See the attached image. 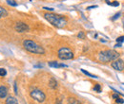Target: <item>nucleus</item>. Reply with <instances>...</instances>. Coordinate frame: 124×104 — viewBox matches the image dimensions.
Segmentation results:
<instances>
[{
	"instance_id": "obj_1",
	"label": "nucleus",
	"mask_w": 124,
	"mask_h": 104,
	"mask_svg": "<svg viewBox=\"0 0 124 104\" xmlns=\"http://www.w3.org/2000/svg\"><path fill=\"white\" fill-rule=\"evenodd\" d=\"M44 17L49 23H51L54 27L62 29L67 25V20L62 16V15L54 14V13H50L47 12L44 14Z\"/></svg>"
},
{
	"instance_id": "obj_2",
	"label": "nucleus",
	"mask_w": 124,
	"mask_h": 104,
	"mask_svg": "<svg viewBox=\"0 0 124 104\" xmlns=\"http://www.w3.org/2000/svg\"><path fill=\"white\" fill-rule=\"evenodd\" d=\"M23 46L27 51L33 54H39V55L45 54V49L41 45H39L31 40H25L23 42Z\"/></svg>"
},
{
	"instance_id": "obj_3",
	"label": "nucleus",
	"mask_w": 124,
	"mask_h": 104,
	"mask_svg": "<svg viewBox=\"0 0 124 104\" xmlns=\"http://www.w3.org/2000/svg\"><path fill=\"white\" fill-rule=\"evenodd\" d=\"M120 56V54L118 52H116V50H105V51H101L98 55V60L102 62H109L118 59Z\"/></svg>"
},
{
	"instance_id": "obj_4",
	"label": "nucleus",
	"mask_w": 124,
	"mask_h": 104,
	"mask_svg": "<svg viewBox=\"0 0 124 104\" xmlns=\"http://www.w3.org/2000/svg\"><path fill=\"white\" fill-rule=\"evenodd\" d=\"M57 56H58L59 59L63 60V61H65V60H71L74 58V53L68 47H61L58 50V52H57Z\"/></svg>"
},
{
	"instance_id": "obj_5",
	"label": "nucleus",
	"mask_w": 124,
	"mask_h": 104,
	"mask_svg": "<svg viewBox=\"0 0 124 104\" xmlns=\"http://www.w3.org/2000/svg\"><path fill=\"white\" fill-rule=\"evenodd\" d=\"M30 95H31V98H32L34 100H36L37 102H43V101L45 100V98H46L45 94L39 89H33L31 92Z\"/></svg>"
},
{
	"instance_id": "obj_6",
	"label": "nucleus",
	"mask_w": 124,
	"mask_h": 104,
	"mask_svg": "<svg viewBox=\"0 0 124 104\" xmlns=\"http://www.w3.org/2000/svg\"><path fill=\"white\" fill-rule=\"evenodd\" d=\"M112 67L116 71H122L124 69V61L121 59L115 60L112 62Z\"/></svg>"
},
{
	"instance_id": "obj_7",
	"label": "nucleus",
	"mask_w": 124,
	"mask_h": 104,
	"mask_svg": "<svg viewBox=\"0 0 124 104\" xmlns=\"http://www.w3.org/2000/svg\"><path fill=\"white\" fill-rule=\"evenodd\" d=\"M15 30L17 32H25V31L29 30V26L23 22H17L15 26Z\"/></svg>"
},
{
	"instance_id": "obj_8",
	"label": "nucleus",
	"mask_w": 124,
	"mask_h": 104,
	"mask_svg": "<svg viewBox=\"0 0 124 104\" xmlns=\"http://www.w3.org/2000/svg\"><path fill=\"white\" fill-rule=\"evenodd\" d=\"M49 66L51 67H54V68H58V67H67L66 64L64 63H58L56 61H49Z\"/></svg>"
},
{
	"instance_id": "obj_9",
	"label": "nucleus",
	"mask_w": 124,
	"mask_h": 104,
	"mask_svg": "<svg viewBox=\"0 0 124 104\" xmlns=\"http://www.w3.org/2000/svg\"><path fill=\"white\" fill-rule=\"evenodd\" d=\"M8 95V88L6 86H0V98H6Z\"/></svg>"
},
{
	"instance_id": "obj_10",
	"label": "nucleus",
	"mask_w": 124,
	"mask_h": 104,
	"mask_svg": "<svg viewBox=\"0 0 124 104\" xmlns=\"http://www.w3.org/2000/svg\"><path fill=\"white\" fill-rule=\"evenodd\" d=\"M6 104H18V101H17V99H16L15 97L10 96L6 99Z\"/></svg>"
},
{
	"instance_id": "obj_11",
	"label": "nucleus",
	"mask_w": 124,
	"mask_h": 104,
	"mask_svg": "<svg viewBox=\"0 0 124 104\" xmlns=\"http://www.w3.org/2000/svg\"><path fill=\"white\" fill-rule=\"evenodd\" d=\"M49 86H50L51 88H53V89L57 88V82H56V80H55L54 78H52V79L50 80V81H49Z\"/></svg>"
},
{
	"instance_id": "obj_12",
	"label": "nucleus",
	"mask_w": 124,
	"mask_h": 104,
	"mask_svg": "<svg viewBox=\"0 0 124 104\" xmlns=\"http://www.w3.org/2000/svg\"><path fill=\"white\" fill-rule=\"evenodd\" d=\"M7 15H8V12H7L4 8L0 7V19L3 18V17H6Z\"/></svg>"
},
{
	"instance_id": "obj_13",
	"label": "nucleus",
	"mask_w": 124,
	"mask_h": 104,
	"mask_svg": "<svg viewBox=\"0 0 124 104\" xmlns=\"http://www.w3.org/2000/svg\"><path fill=\"white\" fill-rule=\"evenodd\" d=\"M68 104H81V103H80V101H78V99H76V98H69Z\"/></svg>"
},
{
	"instance_id": "obj_14",
	"label": "nucleus",
	"mask_w": 124,
	"mask_h": 104,
	"mask_svg": "<svg viewBox=\"0 0 124 104\" xmlns=\"http://www.w3.org/2000/svg\"><path fill=\"white\" fill-rule=\"evenodd\" d=\"M81 72H82V73H84L85 75H87V76H89V77H91V78H93V79H96V78H97L95 75L91 74V73H89L88 71H86V70H84V69H81Z\"/></svg>"
},
{
	"instance_id": "obj_15",
	"label": "nucleus",
	"mask_w": 124,
	"mask_h": 104,
	"mask_svg": "<svg viewBox=\"0 0 124 104\" xmlns=\"http://www.w3.org/2000/svg\"><path fill=\"white\" fill-rule=\"evenodd\" d=\"M93 90L96 93H101V86H100V84H95L94 87H93Z\"/></svg>"
},
{
	"instance_id": "obj_16",
	"label": "nucleus",
	"mask_w": 124,
	"mask_h": 104,
	"mask_svg": "<svg viewBox=\"0 0 124 104\" xmlns=\"http://www.w3.org/2000/svg\"><path fill=\"white\" fill-rule=\"evenodd\" d=\"M7 4L10 5V6H13V7H16L17 6V3L14 0H7Z\"/></svg>"
},
{
	"instance_id": "obj_17",
	"label": "nucleus",
	"mask_w": 124,
	"mask_h": 104,
	"mask_svg": "<svg viewBox=\"0 0 124 104\" xmlns=\"http://www.w3.org/2000/svg\"><path fill=\"white\" fill-rule=\"evenodd\" d=\"M107 4L108 5H112V6H115V7L119 6V2H117V1H114V2H109V1H107Z\"/></svg>"
},
{
	"instance_id": "obj_18",
	"label": "nucleus",
	"mask_w": 124,
	"mask_h": 104,
	"mask_svg": "<svg viewBox=\"0 0 124 104\" xmlns=\"http://www.w3.org/2000/svg\"><path fill=\"white\" fill-rule=\"evenodd\" d=\"M6 75H7L6 69H4V68H0V76H1V77H5Z\"/></svg>"
},
{
	"instance_id": "obj_19",
	"label": "nucleus",
	"mask_w": 124,
	"mask_h": 104,
	"mask_svg": "<svg viewBox=\"0 0 124 104\" xmlns=\"http://www.w3.org/2000/svg\"><path fill=\"white\" fill-rule=\"evenodd\" d=\"M78 37L79 38V39H85V34H84V32L83 31H80L79 33H78Z\"/></svg>"
},
{
	"instance_id": "obj_20",
	"label": "nucleus",
	"mask_w": 124,
	"mask_h": 104,
	"mask_svg": "<svg viewBox=\"0 0 124 104\" xmlns=\"http://www.w3.org/2000/svg\"><path fill=\"white\" fill-rule=\"evenodd\" d=\"M116 103L118 104H123L124 103V99L123 98H116Z\"/></svg>"
},
{
	"instance_id": "obj_21",
	"label": "nucleus",
	"mask_w": 124,
	"mask_h": 104,
	"mask_svg": "<svg viewBox=\"0 0 124 104\" xmlns=\"http://www.w3.org/2000/svg\"><path fill=\"white\" fill-rule=\"evenodd\" d=\"M116 42H117V43H123L124 42V36H119V37L116 39Z\"/></svg>"
},
{
	"instance_id": "obj_22",
	"label": "nucleus",
	"mask_w": 124,
	"mask_h": 104,
	"mask_svg": "<svg viewBox=\"0 0 124 104\" xmlns=\"http://www.w3.org/2000/svg\"><path fill=\"white\" fill-rule=\"evenodd\" d=\"M120 12H117V13H116V14L114 15L113 17H112V20H116L117 18H119V16H120Z\"/></svg>"
},
{
	"instance_id": "obj_23",
	"label": "nucleus",
	"mask_w": 124,
	"mask_h": 104,
	"mask_svg": "<svg viewBox=\"0 0 124 104\" xmlns=\"http://www.w3.org/2000/svg\"><path fill=\"white\" fill-rule=\"evenodd\" d=\"M43 9H44V10H47V11H50V12H53V11H54V9H53V8H47V7H43Z\"/></svg>"
},
{
	"instance_id": "obj_24",
	"label": "nucleus",
	"mask_w": 124,
	"mask_h": 104,
	"mask_svg": "<svg viewBox=\"0 0 124 104\" xmlns=\"http://www.w3.org/2000/svg\"><path fill=\"white\" fill-rule=\"evenodd\" d=\"M94 8H97V6H95V5H94V6H90V7H88L87 9H88V10H92V9H94Z\"/></svg>"
},
{
	"instance_id": "obj_25",
	"label": "nucleus",
	"mask_w": 124,
	"mask_h": 104,
	"mask_svg": "<svg viewBox=\"0 0 124 104\" xmlns=\"http://www.w3.org/2000/svg\"><path fill=\"white\" fill-rule=\"evenodd\" d=\"M118 97H119V96L117 95V93H116V94H114V95H113V98H117Z\"/></svg>"
},
{
	"instance_id": "obj_26",
	"label": "nucleus",
	"mask_w": 124,
	"mask_h": 104,
	"mask_svg": "<svg viewBox=\"0 0 124 104\" xmlns=\"http://www.w3.org/2000/svg\"><path fill=\"white\" fill-rule=\"evenodd\" d=\"M15 93L17 94V85H16V82H15Z\"/></svg>"
},
{
	"instance_id": "obj_27",
	"label": "nucleus",
	"mask_w": 124,
	"mask_h": 104,
	"mask_svg": "<svg viewBox=\"0 0 124 104\" xmlns=\"http://www.w3.org/2000/svg\"><path fill=\"white\" fill-rule=\"evenodd\" d=\"M116 47H121V43H118V44H116V45H115Z\"/></svg>"
},
{
	"instance_id": "obj_28",
	"label": "nucleus",
	"mask_w": 124,
	"mask_h": 104,
	"mask_svg": "<svg viewBox=\"0 0 124 104\" xmlns=\"http://www.w3.org/2000/svg\"><path fill=\"white\" fill-rule=\"evenodd\" d=\"M56 1H65V0H56Z\"/></svg>"
},
{
	"instance_id": "obj_29",
	"label": "nucleus",
	"mask_w": 124,
	"mask_h": 104,
	"mask_svg": "<svg viewBox=\"0 0 124 104\" xmlns=\"http://www.w3.org/2000/svg\"><path fill=\"white\" fill-rule=\"evenodd\" d=\"M116 104H118V103H116Z\"/></svg>"
}]
</instances>
